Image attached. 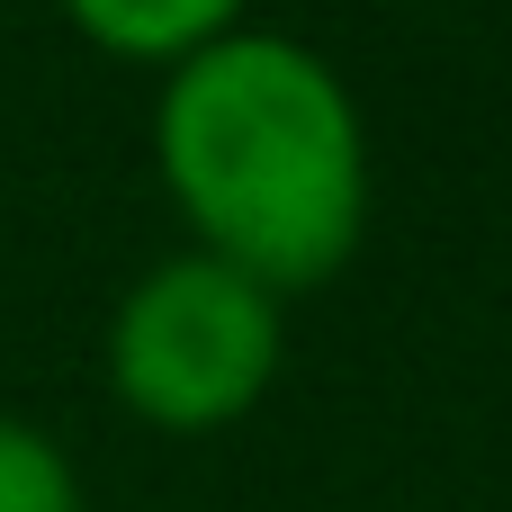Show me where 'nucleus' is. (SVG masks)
<instances>
[{
    "mask_svg": "<svg viewBox=\"0 0 512 512\" xmlns=\"http://www.w3.org/2000/svg\"><path fill=\"white\" fill-rule=\"evenodd\" d=\"M63 9L90 45H108L126 63H180V54L234 36V18H243V0H63Z\"/></svg>",
    "mask_w": 512,
    "mask_h": 512,
    "instance_id": "nucleus-3",
    "label": "nucleus"
},
{
    "mask_svg": "<svg viewBox=\"0 0 512 512\" xmlns=\"http://www.w3.org/2000/svg\"><path fill=\"white\" fill-rule=\"evenodd\" d=\"M270 378H279V297L216 252L162 261L153 279L126 288L108 324V387L153 432H225L270 396Z\"/></svg>",
    "mask_w": 512,
    "mask_h": 512,
    "instance_id": "nucleus-2",
    "label": "nucleus"
},
{
    "mask_svg": "<svg viewBox=\"0 0 512 512\" xmlns=\"http://www.w3.org/2000/svg\"><path fill=\"white\" fill-rule=\"evenodd\" d=\"M0 512H81L72 459L36 423H0Z\"/></svg>",
    "mask_w": 512,
    "mask_h": 512,
    "instance_id": "nucleus-4",
    "label": "nucleus"
},
{
    "mask_svg": "<svg viewBox=\"0 0 512 512\" xmlns=\"http://www.w3.org/2000/svg\"><path fill=\"white\" fill-rule=\"evenodd\" d=\"M162 189L198 225V252L252 270L270 297L324 288L369 234V135L342 72L297 45L234 27L171 63L153 108Z\"/></svg>",
    "mask_w": 512,
    "mask_h": 512,
    "instance_id": "nucleus-1",
    "label": "nucleus"
}]
</instances>
